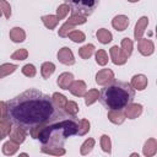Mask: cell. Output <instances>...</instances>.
<instances>
[{
    "mask_svg": "<svg viewBox=\"0 0 157 157\" xmlns=\"http://www.w3.org/2000/svg\"><path fill=\"white\" fill-rule=\"evenodd\" d=\"M54 71H55V65L52 61H45L40 66V74H42V77L44 80L49 78L54 74Z\"/></svg>",
    "mask_w": 157,
    "mask_h": 157,
    "instance_id": "19",
    "label": "cell"
},
{
    "mask_svg": "<svg viewBox=\"0 0 157 157\" xmlns=\"http://www.w3.org/2000/svg\"><path fill=\"white\" fill-rule=\"evenodd\" d=\"M125 118L128 119H136L142 114V105L137 103H130L128 107L124 108Z\"/></svg>",
    "mask_w": 157,
    "mask_h": 157,
    "instance_id": "11",
    "label": "cell"
},
{
    "mask_svg": "<svg viewBox=\"0 0 157 157\" xmlns=\"http://www.w3.org/2000/svg\"><path fill=\"white\" fill-rule=\"evenodd\" d=\"M18 146H20L18 144H16V142L9 140L7 142H5V144L2 145V153L6 155V156H12V155H15V153L17 152Z\"/></svg>",
    "mask_w": 157,
    "mask_h": 157,
    "instance_id": "22",
    "label": "cell"
},
{
    "mask_svg": "<svg viewBox=\"0 0 157 157\" xmlns=\"http://www.w3.org/2000/svg\"><path fill=\"white\" fill-rule=\"evenodd\" d=\"M74 28H75V26L70 25L69 22H65V23L60 27V29H59V36H60V37H66V36H67V33H69V32H71Z\"/></svg>",
    "mask_w": 157,
    "mask_h": 157,
    "instance_id": "41",
    "label": "cell"
},
{
    "mask_svg": "<svg viewBox=\"0 0 157 157\" xmlns=\"http://www.w3.org/2000/svg\"><path fill=\"white\" fill-rule=\"evenodd\" d=\"M90 126H91V124L87 119H81L80 121H77V132H76V135H80V136L86 135L90 131Z\"/></svg>",
    "mask_w": 157,
    "mask_h": 157,
    "instance_id": "30",
    "label": "cell"
},
{
    "mask_svg": "<svg viewBox=\"0 0 157 157\" xmlns=\"http://www.w3.org/2000/svg\"><path fill=\"white\" fill-rule=\"evenodd\" d=\"M147 25H148V18H147L146 16H142V17L136 22V25H135V29H134V37H135L136 40L140 39V38H142V36H144V33H145V29H146Z\"/></svg>",
    "mask_w": 157,
    "mask_h": 157,
    "instance_id": "14",
    "label": "cell"
},
{
    "mask_svg": "<svg viewBox=\"0 0 157 157\" xmlns=\"http://www.w3.org/2000/svg\"><path fill=\"white\" fill-rule=\"evenodd\" d=\"M94 139H92V137H90V139H87L82 145H81V148H80V152H81V155H88L91 151H92V148L94 147Z\"/></svg>",
    "mask_w": 157,
    "mask_h": 157,
    "instance_id": "32",
    "label": "cell"
},
{
    "mask_svg": "<svg viewBox=\"0 0 157 157\" xmlns=\"http://www.w3.org/2000/svg\"><path fill=\"white\" fill-rule=\"evenodd\" d=\"M10 39L13 42V43H21L26 39V32L21 28V27H13L10 29Z\"/></svg>",
    "mask_w": 157,
    "mask_h": 157,
    "instance_id": "17",
    "label": "cell"
},
{
    "mask_svg": "<svg viewBox=\"0 0 157 157\" xmlns=\"http://www.w3.org/2000/svg\"><path fill=\"white\" fill-rule=\"evenodd\" d=\"M96 36H97V39H98L102 44H108V43L112 42V39H113L112 33H110L108 29H105V28H99V29L97 31Z\"/></svg>",
    "mask_w": 157,
    "mask_h": 157,
    "instance_id": "20",
    "label": "cell"
},
{
    "mask_svg": "<svg viewBox=\"0 0 157 157\" xmlns=\"http://www.w3.org/2000/svg\"><path fill=\"white\" fill-rule=\"evenodd\" d=\"M40 151L43 152V153H48V155H53V156H63V155H65V148H63V147H54V146H52V147H48V146H43L42 148H40Z\"/></svg>",
    "mask_w": 157,
    "mask_h": 157,
    "instance_id": "29",
    "label": "cell"
},
{
    "mask_svg": "<svg viewBox=\"0 0 157 157\" xmlns=\"http://www.w3.org/2000/svg\"><path fill=\"white\" fill-rule=\"evenodd\" d=\"M11 128H12V121L10 120V118L0 119V136H1L2 139L9 135Z\"/></svg>",
    "mask_w": 157,
    "mask_h": 157,
    "instance_id": "23",
    "label": "cell"
},
{
    "mask_svg": "<svg viewBox=\"0 0 157 157\" xmlns=\"http://www.w3.org/2000/svg\"><path fill=\"white\" fill-rule=\"evenodd\" d=\"M67 90H69L74 96H76V97H83L85 93L87 92V91H86V90H87V86H86L85 81L77 80V81H72Z\"/></svg>",
    "mask_w": 157,
    "mask_h": 157,
    "instance_id": "10",
    "label": "cell"
},
{
    "mask_svg": "<svg viewBox=\"0 0 157 157\" xmlns=\"http://www.w3.org/2000/svg\"><path fill=\"white\" fill-rule=\"evenodd\" d=\"M109 54H110V59L115 65H124L128 61V55L124 53V50L121 48H119L118 45H113L109 49Z\"/></svg>",
    "mask_w": 157,
    "mask_h": 157,
    "instance_id": "5",
    "label": "cell"
},
{
    "mask_svg": "<svg viewBox=\"0 0 157 157\" xmlns=\"http://www.w3.org/2000/svg\"><path fill=\"white\" fill-rule=\"evenodd\" d=\"M26 136H27V131L22 128H20L18 125H15L11 128L10 132H9V137L11 141L16 142V144H22L25 140H26Z\"/></svg>",
    "mask_w": 157,
    "mask_h": 157,
    "instance_id": "8",
    "label": "cell"
},
{
    "mask_svg": "<svg viewBox=\"0 0 157 157\" xmlns=\"http://www.w3.org/2000/svg\"><path fill=\"white\" fill-rule=\"evenodd\" d=\"M52 99H53V103L55 104V107H56L58 109L64 110V108H65V105H66V102H67V99H66V97H65L64 94L55 92V93H53Z\"/></svg>",
    "mask_w": 157,
    "mask_h": 157,
    "instance_id": "21",
    "label": "cell"
},
{
    "mask_svg": "<svg viewBox=\"0 0 157 157\" xmlns=\"http://www.w3.org/2000/svg\"><path fill=\"white\" fill-rule=\"evenodd\" d=\"M69 11H70V7H69L67 4L59 5V7L56 9V17L59 18V21H60V20H64V18L67 16Z\"/></svg>",
    "mask_w": 157,
    "mask_h": 157,
    "instance_id": "37",
    "label": "cell"
},
{
    "mask_svg": "<svg viewBox=\"0 0 157 157\" xmlns=\"http://www.w3.org/2000/svg\"><path fill=\"white\" fill-rule=\"evenodd\" d=\"M1 15H2V12H1V10H0V16H1Z\"/></svg>",
    "mask_w": 157,
    "mask_h": 157,
    "instance_id": "45",
    "label": "cell"
},
{
    "mask_svg": "<svg viewBox=\"0 0 157 157\" xmlns=\"http://www.w3.org/2000/svg\"><path fill=\"white\" fill-rule=\"evenodd\" d=\"M9 118L7 115V103L4 101H0V119Z\"/></svg>",
    "mask_w": 157,
    "mask_h": 157,
    "instance_id": "43",
    "label": "cell"
},
{
    "mask_svg": "<svg viewBox=\"0 0 157 157\" xmlns=\"http://www.w3.org/2000/svg\"><path fill=\"white\" fill-rule=\"evenodd\" d=\"M132 40L130 39V38H128V37H125V38H123L121 39V49L124 50V53L128 55V58L131 55V53H132Z\"/></svg>",
    "mask_w": 157,
    "mask_h": 157,
    "instance_id": "33",
    "label": "cell"
},
{
    "mask_svg": "<svg viewBox=\"0 0 157 157\" xmlns=\"http://www.w3.org/2000/svg\"><path fill=\"white\" fill-rule=\"evenodd\" d=\"M142 151H144V155H145L146 157H152V156H155L156 152H157V141H156V139H153V137L148 139V140L145 142Z\"/></svg>",
    "mask_w": 157,
    "mask_h": 157,
    "instance_id": "18",
    "label": "cell"
},
{
    "mask_svg": "<svg viewBox=\"0 0 157 157\" xmlns=\"http://www.w3.org/2000/svg\"><path fill=\"white\" fill-rule=\"evenodd\" d=\"M66 37H69V38H70L72 42H75V43H82V42L86 39L85 33L81 32V31H78V29H74V31L69 32Z\"/></svg>",
    "mask_w": 157,
    "mask_h": 157,
    "instance_id": "31",
    "label": "cell"
},
{
    "mask_svg": "<svg viewBox=\"0 0 157 157\" xmlns=\"http://www.w3.org/2000/svg\"><path fill=\"white\" fill-rule=\"evenodd\" d=\"M98 97H99V92H98V90H96V88L88 90V92L85 93V103H86V105H91V104H93V103L98 99Z\"/></svg>",
    "mask_w": 157,
    "mask_h": 157,
    "instance_id": "27",
    "label": "cell"
},
{
    "mask_svg": "<svg viewBox=\"0 0 157 157\" xmlns=\"http://www.w3.org/2000/svg\"><path fill=\"white\" fill-rule=\"evenodd\" d=\"M65 4L69 5L72 15L90 16L97 9L99 0H65Z\"/></svg>",
    "mask_w": 157,
    "mask_h": 157,
    "instance_id": "4",
    "label": "cell"
},
{
    "mask_svg": "<svg viewBox=\"0 0 157 157\" xmlns=\"http://www.w3.org/2000/svg\"><path fill=\"white\" fill-rule=\"evenodd\" d=\"M93 52H94V45L93 44H86V45H83V47H81L78 49V55L82 59L86 60V59H88V58L92 56Z\"/></svg>",
    "mask_w": 157,
    "mask_h": 157,
    "instance_id": "28",
    "label": "cell"
},
{
    "mask_svg": "<svg viewBox=\"0 0 157 157\" xmlns=\"http://www.w3.org/2000/svg\"><path fill=\"white\" fill-rule=\"evenodd\" d=\"M130 21H129V17L125 16V15H118L115 16L113 20H112V26L113 28H115L117 31H125L129 26Z\"/></svg>",
    "mask_w": 157,
    "mask_h": 157,
    "instance_id": "12",
    "label": "cell"
},
{
    "mask_svg": "<svg viewBox=\"0 0 157 157\" xmlns=\"http://www.w3.org/2000/svg\"><path fill=\"white\" fill-rule=\"evenodd\" d=\"M96 63L101 66H104L108 63V55L105 53V50L103 49H98L96 53Z\"/></svg>",
    "mask_w": 157,
    "mask_h": 157,
    "instance_id": "34",
    "label": "cell"
},
{
    "mask_svg": "<svg viewBox=\"0 0 157 157\" xmlns=\"http://www.w3.org/2000/svg\"><path fill=\"white\" fill-rule=\"evenodd\" d=\"M128 1H129V2H137L139 0H128Z\"/></svg>",
    "mask_w": 157,
    "mask_h": 157,
    "instance_id": "44",
    "label": "cell"
},
{
    "mask_svg": "<svg viewBox=\"0 0 157 157\" xmlns=\"http://www.w3.org/2000/svg\"><path fill=\"white\" fill-rule=\"evenodd\" d=\"M1 140H2V137H1V136H0V141H1Z\"/></svg>",
    "mask_w": 157,
    "mask_h": 157,
    "instance_id": "46",
    "label": "cell"
},
{
    "mask_svg": "<svg viewBox=\"0 0 157 157\" xmlns=\"http://www.w3.org/2000/svg\"><path fill=\"white\" fill-rule=\"evenodd\" d=\"M16 69H17V65L10 64V63H6V64L0 65V80L4 78L5 76H9L12 72H15Z\"/></svg>",
    "mask_w": 157,
    "mask_h": 157,
    "instance_id": "26",
    "label": "cell"
},
{
    "mask_svg": "<svg viewBox=\"0 0 157 157\" xmlns=\"http://www.w3.org/2000/svg\"><path fill=\"white\" fill-rule=\"evenodd\" d=\"M58 60L64 65H74L75 64L74 54H72L71 49L67 47H64L58 52Z\"/></svg>",
    "mask_w": 157,
    "mask_h": 157,
    "instance_id": "9",
    "label": "cell"
},
{
    "mask_svg": "<svg viewBox=\"0 0 157 157\" xmlns=\"http://www.w3.org/2000/svg\"><path fill=\"white\" fill-rule=\"evenodd\" d=\"M72 81H74V75L71 72H63V74L59 75L58 80H56V83L60 88L67 90Z\"/></svg>",
    "mask_w": 157,
    "mask_h": 157,
    "instance_id": "16",
    "label": "cell"
},
{
    "mask_svg": "<svg viewBox=\"0 0 157 157\" xmlns=\"http://www.w3.org/2000/svg\"><path fill=\"white\" fill-rule=\"evenodd\" d=\"M21 71H22V74H23L25 76H27V77H34L36 74H37V70H36L34 65H32V64H26V65L21 69Z\"/></svg>",
    "mask_w": 157,
    "mask_h": 157,
    "instance_id": "39",
    "label": "cell"
},
{
    "mask_svg": "<svg viewBox=\"0 0 157 157\" xmlns=\"http://www.w3.org/2000/svg\"><path fill=\"white\" fill-rule=\"evenodd\" d=\"M135 98V90L129 82L113 80L99 92V102L107 109H124Z\"/></svg>",
    "mask_w": 157,
    "mask_h": 157,
    "instance_id": "2",
    "label": "cell"
},
{
    "mask_svg": "<svg viewBox=\"0 0 157 157\" xmlns=\"http://www.w3.org/2000/svg\"><path fill=\"white\" fill-rule=\"evenodd\" d=\"M77 132V120L76 117H66V119L60 121H54L47 124L40 131L38 140L43 146L48 147H63L64 142L76 135Z\"/></svg>",
    "mask_w": 157,
    "mask_h": 157,
    "instance_id": "3",
    "label": "cell"
},
{
    "mask_svg": "<svg viewBox=\"0 0 157 157\" xmlns=\"http://www.w3.org/2000/svg\"><path fill=\"white\" fill-rule=\"evenodd\" d=\"M27 56H28V52L25 48L17 49L16 52H13L11 54V59H13V60H25V59H27Z\"/></svg>",
    "mask_w": 157,
    "mask_h": 157,
    "instance_id": "38",
    "label": "cell"
},
{
    "mask_svg": "<svg viewBox=\"0 0 157 157\" xmlns=\"http://www.w3.org/2000/svg\"><path fill=\"white\" fill-rule=\"evenodd\" d=\"M44 126H45L44 124H42V125H36V126L31 128L28 131H29V134H31V136H32L33 139H38V136H39V134H40V131L43 130Z\"/></svg>",
    "mask_w": 157,
    "mask_h": 157,
    "instance_id": "42",
    "label": "cell"
},
{
    "mask_svg": "<svg viewBox=\"0 0 157 157\" xmlns=\"http://www.w3.org/2000/svg\"><path fill=\"white\" fill-rule=\"evenodd\" d=\"M108 119L113 124H123L125 121V113L124 109H109L108 112Z\"/></svg>",
    "mask_w": 157,
    "mask_h": 157,
    "instance_id": "13",
    "label": "cell"
},
{
    "mask_svg": "<svg viewBox=\"0 0 157 157\" xmlns=\"http://www.w3.org/2000/svg\"><path fill=\"white\" fill-rule=\"evenodd\" d=\"M131 87L134 90H137V91H144L146 87H147V77L145 75H135L132 76L131 78V82H130Z\"/></svg>",
    "mask_w": 157,
    "mask_h": 157,
    "instance_id": "15",
    "label": "cell"
},
{
    "mask_svg": "<svg viewBox=\"0 0 157 157\" xmlns=\"http://www.w3.org/2000/svg\"><path fill=\"white\" fill-rule=\"evenodd\" d=\"M64 112L67 117H76L77 113H78V105L76 102L74 101H67L66 102V105L64 108Z\"/></svg>",
    "mask_w": 157,
    "mask_h": 157,
    "instance_id": "25",
    "label": "cell"
},
{
    "mask_svg": "<svg viewBox=\"0 0 157 157\" xmlns=\"http://www.w3.org/2000/svg\"><path fill=\"white\" fill-rule=\"evenodd\" d=\"M42 22L44 23V26L47 28L54 29L59 23V18L54 15H45V16H42Z\"/></svg>",
    "mask_w": 157,
    "mask_h": 157,
    "instance_id": "24",
    "label": "cell"
},
{
    "mask_svg": "<svg viewBox=\"0 0 157 157\" xmlns=\"http://www.w3.org/2000/svg\"><path fill=\"white\" fill-rule=\"evenodd\" d=\"M86 17L81 16V15H71V17H69L66 20V22H69L72 26H78V25H83L86 22Z\"/></svg>",
    "mask_w": 157,
    "mask_h": 157,
    "instance_id": "36",
    "label": "cell"
},
{
    "mask_svg": "<svg viewBox=\"0 0 157 157\" xmlns=\"http://www.w3.org/2000/svg\"><path fill=\"white\" fill-rule=\"evenodd\" d=\"M114 80V72L110 69H102L96 75V82L101 86H105Z\"/></svg>",
    "mask_w": 157,
    "mask_h": 157,
    "instance_id": "7",
    "label": "cell"
},
{
    "mask_svg": "<svg viewBox=\"0 0 157 157\" xmlns=\"http://www.w3.org/2000/svg\"><path fill=\"white\" fill-rule=\"evenodd\" d=\"M0 10L4 13V16L9 20L11 16V6L6 0H0Z\"/></svg>",
    "mask_w": 157,
    "mask_h": 157,
    "instance_id": "40",
    "label": "cell"
},
{
    "mask_svg": "<svg viewBox=\"0 0 157 157\" xmlns=\"http://www.w3.org/2000/svg\"><path fill=\"white\" fill-rule=\"evenodd\" d=\"M137 49L140 52L141 55L144 56H148L151 54H153L155 52V44L151 39H146V38H140L137 39Z\"/></svg>",
    "mask_w": 157,
    "mask_h": 157,
    "instance_id": "6",
    "label": "cell"
},
{
    "mask_svg": "<svg viewBox=\"0 0 157 157\" xmlns=\"http://www.w3.org/2000/svg\"><path fill=\"white\" fill-rule=\"evenodd\" d=\"M101 147L107 153L112 152V141H110V137L108 135H102L101 136Z\"/></svg>",
    "mask_w": 157,
    "mask_h": 157,
    "instance_id": "35",
    "label": "cell"
},
{
    "mask_svg": "<svg viewBox=\"0 0 157 157\" xmlns=\"http://www.w3.org/2000/svg\"><path fill=\"white\" fill-rule=\"evenodd\" d=\"M6 103L10 120L26 131L36 125H47L67 117L55 107L52 97L36 88H29Z\"/></svg>",
    "mask_w": 157,
    "mask_h": 157,
    "instance_id": "1",
    "label": "cell"
}]
</instances>
